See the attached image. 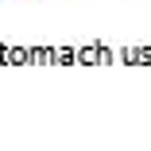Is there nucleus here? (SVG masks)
Segmentation results:
<instances>
[]
</instances>
